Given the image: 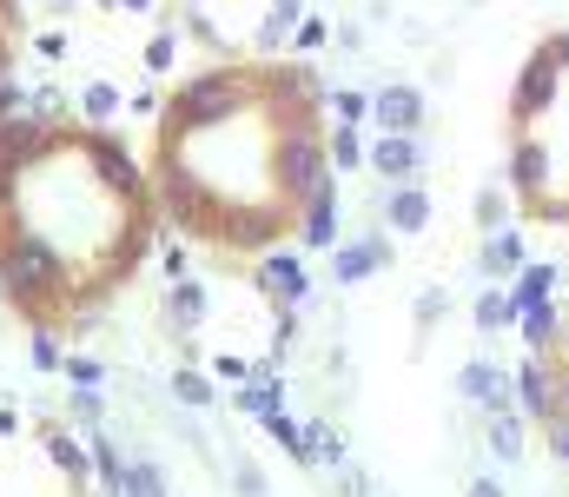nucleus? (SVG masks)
<instances>
[{
	"label": "nucleus",
	"instance_id": "nucleus-14",
	"mask_svg": "<svg viewBox=\"0 0 569 497\" xmlns=\"http://www.w3.org/2000/svg\"><path fill=\"white\" fill-rule=\"evenodd\" d=\"M331 113H338V120H365L371 100H358V93H331Z\"/></svg>",
	"mask_w": 569,
	"mask_h": 497
},
{
	"label": "nucleus",
	"instance_id": "nucleus-2",
	"mask_svg": "<svg viewBox=\"0 0 569 497\" xmlns=\"http://www.w3.org/2000/svg\"><path fill=\"white\" fill-rule=\"evenodd\" d=\"M146 160L80 113H0V306L40 338H87L159 246Z\"/></svg>",
	"mask_w": 569,
	"mask_h": 497
},
{
	"label": "nucleus",
	"instance_id": "nucleus-13",
	"mask_svg": "<svg viewBox=\"0 0 569 497\" xmlns=\"http://www.w3.org/2000/svg\"><path fill=\"white\" fill-rule=\"evenodd\" d=\"M510 226V192H477V232H503Z\"/></svg>",
	"mask_w": 569,
	"mask_h": 497
},
{
	"label": "nucleus",
	"instance_id": "nucleus-11",
	"mask_svg": "<svg viewBox=\"0 0 569 497\" xmlns=\"http://www.w3.org/2000/svg\"><path fill=\"white\" fill-rule=\"evenodd\" d=\"M385 252H391L385 239H365V246H351V252L338 259V279H345V286H358V279H365L371 266H385Z\"/></svg>",
	"mask_w": 569,
	"mask_h": 497
},
{
	"label": "nucleus",
	"instance_id": "nucleus-5",
	"mask_svg": "<svg viewBox=\"0 0 569 497\" xmlns=\"http://www.w3.org/2000/svg\"><path fill=\"white\" fill-rule=\"evenodd\" d=\"M371 120H378V133H418L425 127V93L411 80H391V87H378Z\"/></svg>",
	"mask_w": 569,
	"mask_h": 497
},
{
	"label": "nucleus",
	"instance_id": "nucleus-7",
	"mask_svg": "<svg viewBox=\"0 0 569 497\" xmlns=\"http://www.w3.org/2000/svg\"><path fill=\"white\" fill-rule=\"evenodd\" d=\"M477 272L490 279V286H503V279H517L523 272V232H483V252H477Z\"/></svg>",
	"mask_w": 569,
	"mask_h": 497
},
{
	"label": "nucleus",
	"instance_id": "nucleus-16",
	"mask_svg": "<svg viewBox=\"0 0 569 497\" xmlns=\"http://www.w3.org/2000/svg\"><path fill=\"white\" fill-rule=\"evenodd\" d=\"M443 306H450L443 292H425V299H418V319H425V326H437V312H443Z\"/></svg>",
	"mask_w": 569,
	"mask_h": 497
},
{
	"label": "nucleus",
	"instance_id": "nucleus-4",
	"mask_svg": "<svg viewBox=\"0 0 569 497\" xmlns=\"http://www.w3.org/2000/svg\"><path fill=\"white\" fill-rule=\"evenodd\" d=\"M371 172L391 179V186H411L425 172V140L418 133H378L371 140Z\"/></svg>",
	"mask_w": 569,
	"mask_h": 497
},
{
	"label": "nucleus",
	"instance_id": "nucleus-3",
	"mask_svg": "<svg viewBox=\"0 0 569 497\" xmlns=\"http://www.w3.org/2000/svg\"><path fill=\"white\" fill-rule=\"evenodd\" d=\"M510 199L537 226H569V33H543L510 87Z\"/></svg>",
	"mask_w": 569,
	"mask_h": 497
},
{
	"label": "nucleus",
	"instance_id": "nucleus-1",
	"mask_svg": "<svg viewBox=\"0 0 569 497\" xmlns=\"http://www.w3.org/2000/svg\"><path fill=\"white\" fill-rule=\"evenodd\" d=\"M331 93L311 60L232 53L186 73L146 140L159 219L212 259H272L338 239Z\"/></svg>",
	"mask_w": 569,
	"mask_h": 497
},
{
	"label": "nucleus",
	"instance_id": "nucleus-8",
	"mask_svg": "<svg viewBox=\"0 0 569 497\" xmlns=\"http://www.w3.org/2000/svg\"><path fill=\"white\" fill-rule=\"evenodd\" d=\"M385 219H391V232H425L430 226V192L411 179V186H398L391 192V206H385Z\"/></svg>",
	"mask_w": 569,
	"mask_h": 497
},
{
	"label": "nucleus",
	"instance_id": "nucleus-12",
	"mask_svg": "<svg viewBox=\"0 0 569 497\" xmlns=\"http://www.w3.org/2000/svg\"><path fill=\"white\" fill-rule=\"evenodd\" d=\"M503 326H517V299L510 292H483L477 299V331H503Z\"/></svg>",
	"mask_w": 569,
	"mask_h": 497
},
{
	"label": "nucleus",
	"instance_id": "nucleus-10",
	"mask_svg": "<svg viewBox=\"0 0 569 497\" xmlns=\"http://www.w3.org/2000/svg\"><path fill=\"white\" fill-rule=\"evenodd\" d=\"M20 47H27V7L20 0H0V80L13 73Z\"/></svg>",
	"mask_w": 569,
	"mask_h": 497
},
{
	"label": "nucleus",
	"instance_id": "nucleus-15",
	"mask_svg": "<svg viewBox=\"0 0 569 497\" xmlns=\"http://www.w3.org/2000/svg\"><path fill=\"white\" fill-rule=\"evenodd\" d=\"M463 497H503V485H497V478H490V471H477V478H470V485H463Z\"/></svg>",
	"mask_w": 569,
	"mask_h": 497
},
{
	"label": "nucleus",
	"instance_id": "nucleus-6",
	"mask_svg": "<svg viewBox=\"0 0 569 497\" xmlns=\"http://www.w3.org/2000/svg\"><path fill=\"white\" fill-rule=\"evenodd\" d=\"M457 391H463L470 405H483V411H510V398H517L510 371H503V365H490V358H470V365H463V378H457Z\"/></svg>",
	"mask_w": 569,
	"mask_h": 497
},
{
	"label": "nucleus",
	"instance_id": "nucleus-9",
	"mask_svg": "<svg viewBox=\"0 0 569 497\" xmlns=\"http://www.w3.org/2000/svg\"><path fill=\"white\" fill-rule=\"evenodd\" d=\"M483 438H490V451H497L503 465H517V458L530 451V438H523V418H517V411H490Z\"/></svg>",
	"mask_w": 569,
	"mask_h": 497
}]
</instances>
